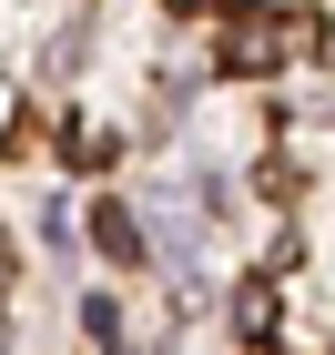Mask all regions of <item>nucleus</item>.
<instances>
[{"label": "nucleus", "instance_id": "f03ea898", "mask_svg": "<svg viewBox=\"0 0 335 355\" xmlns=\"http://www.w3.org/2000/svg\"><path fill=\"white\" fill-rule=\"evenodd\" d=\"M92 234H102V254H122V264L142 254V223L122 214V203H102V214H92Z\"/></svg>", "mask_w": 335, "mask_h": 355}, {"label": "nucleus", "instance_id": "f257e3e1", "mask_svg": "<svg viewBox=\"0 0 335 355\" xmlns=\"http://www.w3.org/2000/svg\"><path fill=\"white\" fill-rule=\"evenodd\" d=\"M223 61H234V71H264V61H275V21H234L223 31Z\"/></svg>", "mask_w": 335, "mask_h": 355}]
</instances>
